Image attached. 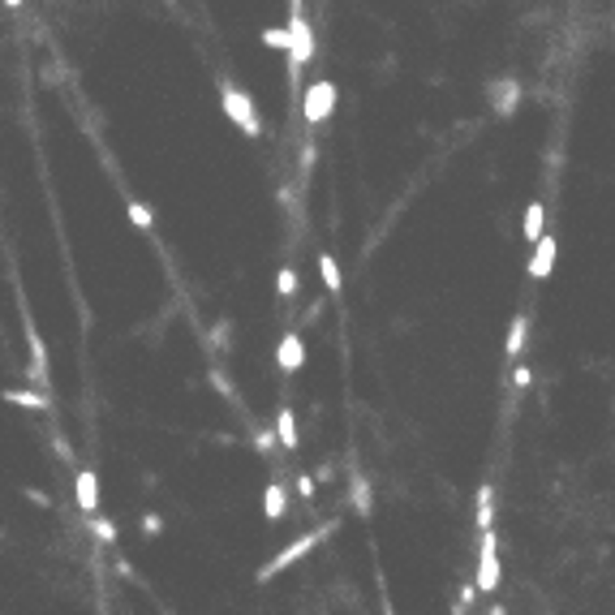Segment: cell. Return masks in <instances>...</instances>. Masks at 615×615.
<instances>
[{
    "instance_id": "4fadbf2b",
    "label": "cell",
    "mask_w": 615,
    "mask_h": 615,
    "mask_svg": "<svg viewBox=\"0 0 615 615\" xmlns=\"http://www.w3.org/2000/svg\"><path fill=\"white\" fill-rule=\"evenodd\" d=\"M542 219H547V207L534 199L530 207H525V224H521V228H525V241H538V237H542Z\"/></svg>"
},
{
    "instance_id": "5bb4252c",
    "label": "cell",
    "mask_w": 615,
    "mask_h": 615,
    "mask_svg": "<svg viewBox=\"0 0 615 615\" xmlns=\"http://www.w3.org/2000/svg\"><path fill=\"white\" fill-rule=\"evenodd\" d=\"M318 276L327 284V293H340V267L332 254H318Z\"/></svg>"
},
{
    "instance_id": "7402d4cb",
    "label": "cell",
    "mask_w": 615,
    "mask_h": 615,
    "mask_svg": "<svg viewBox=\"0 0 615 615\" xmlns=\"http://www.w3.org/2000/svg\"><path fill=\"white\" fill-rule=\"evenodd\" d=\"M91 530H95L100 542H117V525H112V521H91Z\"/></svg>"
},
{
    "instance_id": "cb8c5ba5",
    "label": "cell",
    "mask_w": 615,
    "mask_h": 615,
    "mask_svg": "<svg viewBox=\"0 0 615 615\" xmlns=\"http://www.w3.org/2000/svg\"><path fill=\"white\" fill-rule=\"evenodd\" d=\"M512 383H516V388H530V383H534V375H530V366H516Z\"/></svg>"
},
{
    "instance_id": "8992f818",
    "label": "cell",
    "mask_w": 615,
    "mask_h": 615,
    "mask_svg": "<svg viewBox=\"0 0 615 615\" xmlns=\"http://www.w3.org/2000/svg\"><path fill=\"white\" fill-rule=\"evenodd\" d=\"M276 366L284 370V375H298L301 366H306V344H301V332H289V336L280 340Z\"/></svg>"
},
{
    "instance_id": "484cf974",
    "label": "cell",
    "mask_w": 615,
    "mask_h": 615,
    "mask_svg": "<svg viewBox=\"0 0 615 615\" xmlns=\"http://www.w3.org/2000/svg\"><path fill=\"white\" fill-rule=\"evenodd\" d=\"M4 4H9V9H22V0H4Z\"/></svg>"
},
{
    "instance_id": "ac0fdd59",
    "label": "cell",
    "mask_w": 615,
    "mask_h": 615,
    "mask_svg": "<svg viewBox=\"0 0 615 615\" xmlns=\"http://www.w3.org/2000/svg\"><path fill=\"white\" fill-rule=\"evenodd\" d=\"M125 211H129V224H134V228H142V233H151V228H156V216H151L138 199H129V207H125Z\"/></svg>"
},
{
    "instance_id": "9a60e30c",
    "label": "cell",
    "mask_w": 615,
    "mask_h": 615,
    "mask_svg": "<svg viewBox=\"0 0 615 615\" xmlns=\"http://www.w3.org/2000/svg\"><path fill=\"white\" fill-rule=\"evenodd\" d=\"M525 327H530V318H525V315L512 318V332H508V344H504V353H508V358H521V344H525Z\"/></svg>"
},
{
    "instance_id": "6da1fadb",
    "label": "cell",
    "mask_w": 615,
    "mask_h": 615,
    "mask_svg": "<svg viewBox=\"0 0 615 615\" xmlns=\"http://www.w3.org/2000/svg\"><path fill=\"white\" fill-rule=\"evenodd\" d=\"M219 103H224V112L233 117V125H237L245 138H258V129H263V125H258V108L241 86H233L228 78H219Z\"/></svg>"
},
{
    "instance_id": "603a6c76",
    "label": "cell",
    "mask_w": 615,
    "mask_h": 615,
    "mask_svg": "<svg viewBox=\"0 0 615 615\" xmlns=\"http://www.w3.org/2000/svg\"><path fill=\"white\" fill-rule=\"evenodd\" d=\"M142 530H147V534L156 538V534H164V521H159L156 512H147V516H142Z\"/></svg>"
},
{
    "instance_id": "3957f363",
    "label": "cell",
    "mask_w": 615,
    "mask_h": 615,
    "mask_svg": "<svg viewBox=\"0 0 615 615\" xmlns=\"http://www.w3.org/2000/svg\"><path fill=\"white\" fill-rule=\"evenodd\" d=\"M332 530H336V521H327L323 530H315V534L298 538V542H289V547H284V551H280V556L272 559V564H267L263 573H258V581H272V576H276V573H284L289 564H298V559L306 556V551H315V547H318V542H323V538H327V534H332Z\"/></svg>"
},
{
    "instance_id": "30bf717a",
    "label": "cell",
    "mask_w": 615,
    "mask_h": 615,
    "mask_svg": "<svg viewBox=\"0 0 615 615\" xmlns=\"http://www.w3.org/2000/svg\"><path fill=\"white\" fill-rule=\"evenodd\" d=\"M276 439H280V448L298 452V417H293V409H289V405L276 414Z\"/></svg>"
},
{
    "instance_id": "ffe728a7",
    "label": "cell",
    "mask_w": 615,
    "mask_h": 615,
    "mask_svg": "<svg viewBox=\"0 0 615 615\" xmlns=\"http://www.w3.org/2000/svg\"><path fill=\"white\" fill-rule=\"evenodd\" d=\"M263 43L276 48V52H284V48H289V31H284V26H267V31H263Z\"/></svg>"
},
{
    "instance_id": "52a82bcc",
    "label": "cell",
    "mask_w": 615,
    "mask_h": 615,
    "mask_svg": "<svg viewBox=\"0 0 615 615\" xmlns=\"http://www.w3.org/2000/svg\"><path fill=\"white\" fill-rule=\"evenodd\" d=\"M74 491H78V508L86 516L100 508V477H95V469H78V477H74Z\"/></svg>"
},
{
    "instance_id": "d6986e66",
    "label": "cell",
    "mask_w": 615,
    "mask_h": 615,
    "mask_svg": "<svg viewBox=\"0 0 615 615\" xmlns=\"http://www.w3.org/2000/svg\"><path fill=\"white\" fill-rule=\"evenodd\" d=\"M353 508H358V516H370V486H366V477H353Z\"/></svg>"
},
{
    "instance_id": "44dd1931",
    "label": "cell",
    "mask_w": 615,
    "mask_h": 615,
    "mask_svg": "<svg viewBox=\"0 0 615 615\" xmlns=\"http://www.w3.org/2000/svg\"><path fill=\"white\" fill-rule=\"evenodd\" d=\"M276 284H280V298H293V293H298V272L284 267V272L276 276Z\"/></svg>"
},
{
    "instance_id": "9c48e42d",
    "label": "cell",
    "mask_w": 615,
    "mask_h": 615,
    "mask_svg": "<svg viewBox=\"0 0 615 615\" xmlns=\"http://www.w3.org/2000/svg\"><path fill=\"white\" fill-rule=\"evenodd\" d=\"M26 344H31V379H35V383H48V349H43L35 323H26Z\"/></svg>"
},
{
    "instance_id": "e0dca14e",
    "label": "cell",
    "mask_w": 615,
    "mask_h": 615,
    "mask_svg": "<svg viewBox=\"0 0 615 615\" xmlns=\"http://www.w3.org/2000/svg\"><path fill=\"white\" fill-rule=\"evenodd\" d=\"M491 504H495V491L477 486V530H491Z\"/></svg>"
},
{
    "instance_id": "277c9868",
    "label": "cell",
    "mask_w": 615,
    "mask_h": 615,
    "mask_svg": "<svg viewBox=\"0 0 615 615\" xmlns=\"http://www.w3.org/2000/svg\"><path fill=\"white\" fill-rule=\"evenodd\" d=\"M332 108H336V82H327V78L310 82L306 103H301V117L310 120V125H323V120L332 117Z\"/></svg>"
},
{
    "instance_id": "8fae6325",
    "label": "cell",
    "mask_w": 615,
    "mask_h": 615,
    "mask_svg": "<svg viewBox=\"0 0 615 615\" xmlns=\"http://www.w3.org/2000/svg\"><path fill=\"white\" fill-rule=\"evenodd\" d=\"M516 95H521V86H516L512 78H499L495 86H491V103H495L499 112H512V108H516Z\"/></svg>"
},
{
    "instance_id": "d4e9b609",
    "label": "cell",
    "mask_w": 615,
    "mask_h": 615,
    "mask_svg": "<svg viewBox=\"0 0 615 615\" xmlns=\"http://www.w3.org/2000/svg\"><path fill=\"white\" fill-rule=\"evenodd\" d=\"M26 499H31V504H35V508H52V499L43 495V491H26Z\"/></svg>"
},
{
    "instance_id": "ba28073f",
    "label": "cell",
    "mask_w": 615,
    "mask_h": 615,
    "mask_svg": "<svg viewBox=\"0 0 615 615\" xmlns=\"http://www.w3.org/2000/svg\"><path fill=\"white\" fill-rule=\"evenodd\" d=\"M556 267V237H538L534 241V258H530V276L534 280H547Z\"/></svg>"
},
{
    "instance_id": "2e32d148",
    "label": "cell",
    "mask_w": 615,
    "mask_h": 615,
    "mask_svg": "<svg viewBox=\"0 0 615 615\" xmlns=\"http://www.w3.org/2000/svg\"><path fill=\"white\" fill-rule=\"evenodd\" d=\"M0 397L9 400V405H22V409H48V397H35V392H13V388H9V392H0Z\"/></svg>"
},
{
    "instance_id": "7a4b0ae2",
    "label": "cell",
    "mask_w": 615,
    "mask_h": 615,
    "mask_svg": "<svg viewBox=\"0 0 615 615\" xmlns=\"http://www.w3.org/2000/svg\"><path fill=\"white\" fill-rule=\"evenodd\" d=\"M289 69H293V78L301 74V65L315 57V35H310V22L301 9H293V18H289Z\"/></svg>"
},
{
    "instance_id": "5b68a950",
    "label": "cell",
    "mask_w": 615,
    "mask_h": 615,
    "mask_svg": "<svg viewBox=\"0 0 615 615\" xmlns=\"http://www.w3.org/2000/svg\"><path fill=\"white\" fill-rule=\"evenodd\" d=\"M477 590L495 594L499 590V542L495 530H482V556H477Z\"/></svg>"
},
{
    "instance_id": "7c38bea8",
    "label": "cell",
    "mask_w": 615,
    "mask_h": 615,
    "mask_svg": "<svg viewBox=\"0 0 615 615\" xmlns=\"http://www.w3.org/2000/svg\"><path fill=\"white\" fill-rule=\"evenodd\" d=\"M284 504H289V491H284L280 482H272V486H267V499H263L267 521H280V516H284Z\"/></svg>"
}]
</instances>
